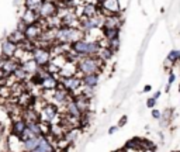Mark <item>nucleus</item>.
<instances>
[{
    "label": "nucleus",
    "mask_w": 180,
    "mask_h": 152,
    "mask_svg": "<svg viewBox=\"0 0 180 152\" xmlns=\"http://www.w3.org/2000/svg\"><path fill=\"white\" fill-rule=\"evenodd\" d=\"M83 34L85 31L82 28L77 27H69V25H61L56 31V41L55 42H61V44H68V45H72L73 42L79 40H83Z\"/></svg>",
    "instance_id": "nucleus-1"
},
{
    "label": "nucleus",
    "mask_w": 180,
    "mask_h": 152,
    "mask_svg": "<svg viewBox=\"0 0 180 152\" xmlns=\"http://www.w3.org/2000/svg\"><path fill=\"white\" fill-rule=\"evenodd\" d=\"M103 59L94 55V56H85L76 62L77 72L82 75H90V73H100L103 69Z\"/></svg>",
    "instance_id": "nucleus-2"
},
{
    "label": "nucleus",
    "mask_w": 180,
    "mask_h": 152,
    "mask_svg": "<svg viewBox=\"0 0 180 152\" xmlns=\"http://www.w3.org/2000/svg\"><path fill=\"white\" fill-rule=\"evenodd\" d=\"M101 44L99 41H86V40H79L70 45V49L76 52L79 56H94L99 55L101 51Z\"/></svg>",
    "instance_id": "nucleus-3"
},
{
    "label": "nucleus",
    "mask_w": 180,
    "mask_h": 152,
    "mask_svg": "<svg viewBox=\"0 0 180 152\" xmlns=\"http://www.w3.org/2000/svg\"><path fill=\"white\" fill-rule=\"evenodd\" d=\"M31 56L35 59V62L41 68H44L51 62V49L42 48V47H35V49L31 52Z\"/></svg>",
    "instance_id": "nucleus-4"
},
{
    "label": "nucleus",
    "mask_w": 180,
    "mask_h": 152,
    "mask_svg": "<svg viewBox=\"0 0 180 152\" xmlns=\"http://www.w3.org/2000/svg\"><path fill=\"white\" fill-rule=\"evenodd\" d=\"M101 6V16L107 17L111 14H120L121 13V6L120 0H103L100 3Z\"/></svg>",
    "instance_id": "nucleus-5"
},
{
    "label": "nucleus",
    "mask_w": 180,
    "mask_h": 152,
    "mask_svg": "<svg viewBox=\"0 0 180 152\" xmlns=\"http://www.w3.org/2000/svg\"><path fill=\"white\" fill-rule=\"evenodd\" d=\"M44 31L45 30H44L42 24L38 21V23H34V24L27 25V28L24 30V34H25V38H27V40H30V41L34 42V41L41 40Z\"/></svg>",
    "instance_id": "nucleus-6"
},
{
    "label": "nucleus",
    "mask_w": 180,
    "mask_h": 152,
    "mask_svg": "<svg viewBox=\"0 0 180 152\" xmlns=\"http://www.w3.org/2000/svg\"><path fill=\"white\" fill-rule=\"evenodd\" d=\"M58 9H59V6L55 2H52V0H44V3L41 6L38 14L41 16V18H49L52 16L58 14Z\"/></svg>",
    "instance_id": "nucleus-7"
},
{
    "label": "nucleus",
    "mask_w": 180,
    "mask_h": 152,
    "mask_svg": "<svg viewBox=\"0 0 180 152\" xmlns=\"http://www.w3.org/2000/svg\"><path fill=\"white\" fill-rule=\"evenodd\" d=\"M62 83L65 85L66 90L69 93L73 94V92L79 90L80 87L83 86L82 78H77V76H70V78H62Z\"/></svg>",
    "instance_id": "nucleus-8"
},
{
    "label": "nucleus",
    "mask_w": 180,
    "mask_h": 152,
    "mask_svg": "<svg viewBox=\"0 0 180 152\" xmlns=\"http://www.w3.org/2000/svg\"><path fill=\"white\" fill-rule=\"evenodd\" d=\"M58 116V109L55 104H45L41 111V120L45 123H52Z\"/></svg>",
    "instance_id": "nucleus-9"
},
{
    "label": "nucleus",
    "mask_w": 180,
    "mask_h": 152,
    "mask_svg": "<svg viewBox=\"0 0 180 152\" xmlns=\"http://www.w3.org/2000/svg\"><path fill=\"white\" fill-rule=\"evenodd\" d=\"M17 51H19V45L11 42L9 38L2 42V55L6 56V58H14Z\"/></svg>",
    "instance_id": "nucleus-10"
},
{
    "label": "nucleus",
    "mask_w": 180,
    "mask_h": 152,
    "mask_svg": "<svg viewBox=\"0 0 180 152\" xmlns=\"http://www.w3.org/2000/svg\"><path fill=\"white\" fill-rule=\"evenodd\" d=\"M121 25H122V17H121V13H120V14H111L104 17L103 27L101 28H121Z\"/></svg>",
    "instance_id": "nucleus-11"
},
{
    "label": "nucleus",
    "mask_w": 180,
    "mask_h": 152,
    "mask_svg": "<svg viewBox=\"0 0 180 152\" xmlns=\"http://www.w3.org/2000/svg\"><path fill=\"white\" fill-rule=\"evenodd\" d=\"M25 130H27V121L24 118H19V120H15L11 125V135L17 138H21L23 134L25 132Z\"/></svg>",
    "instance_id": "nucleus-12"
},
{
    "label": "nucleus",
    "mask_w": 180,
    "mask_h": 152,
    "mask_svg": "<svg viewBox=\"0 0 180 152\" xmlns=\"http://www.w3.org/2000/svg\"><path fill=\"white\" fill-rule=\"evenodd\" d=\"M33 152H55V148L51 144V141L46 138V135H41L40 137V142L35 146Z\"/></svg>",
    "instance_id": "nucleus-13"
},
{
    "label": "nucleus",
    "mask_w": 180,
    "mask_h": 152,
    "mask_svg": "<svg viewBox=\"0 0 180 152\" xmlns=\"http://www.w3.org/2000/svg\"><path fill=\"white\" fill-rule=\"evenodd\" d=\"M20 65H21V62L17 61V58H7L6 62H4V65H3V70H4L7 78H9L10 75H13Z\"/></svg>",
    "instance_id": "nucleus-14"
},
{
    "label": "nucleus",
    "mask_w": 180,
    "mask_h": 152,
    "mask_svg": "<svg viewBox=\"0 0 180 152\" xmlns=\"http://www.w3.org/2000/svg\"><path fill=\"white\" fill-rule=\"evenodd\" d=\"M180 62V49H172L165 59V68H172Z\"/></svg>",
    "instance_id": "nucleus-15"
},
{
    "label": "nucleus",
    "mask_w": 180,
    "mask_h": 152,
    "mask_svg": "<svg viewBox=\"0 0 180 152\" xmlns=\"http://www.w3.org/2000/svg\"><path fill=\"white\" fill-rule=\"evenodd\" d=\"M66 113H68V116L73 117V118H80V116L83 114V113L80 111L79 106L76 104V101H75L73 99L68 101V104H66Z\"/></svg>",
    "instance_id": "nucleus-16"
},
{
    "label": "nucleus",
    "mask_w": 180,
    "mask_h": 152,
    "mask_svg": "<svg viewBox=\"0 0 180 152\" xmlns=\"http://www.w3.org/2000/svg\"><path fill=\"white\" fill-rule=\"evenodd\" d=\"M100 80V75L99 73H90V75H83L82 82L83 86H89V87H96Z\"/></svg>",
    "instance_id": "nucleus-17"
},
{
    "label": "nucleus",
    "mask_w": 180,
    "mask_h": 152,
    "mask_svg": "<svg viewBox=\"0 0 180 152\" xmlns=\"http://www.w3.org/2000/svg\"><path fill=\"white\" fill-rule=\"evenodd\" d=\"M21 66L27 70V73H33V75L35 72H38V70H40V68H41L40 65L35 62V59H34L33 56H31V58H28V59H24V61L21 62Z\"/></svg>",
    "instance_id": "nucleus-18"
},
{
    "label": "nucleus",
    "mask_w": 180,
    "mask_h": 152,
    "mask_svg": "<svg viewBox=\"0 0 180 152\" xmlns=\"http://www.w3.org/2000/svg\"><path fill=\"white\" fill-rule=\"evenodd\" d=\"M40 18H41V16L37 11H31V10L25 9V13L23 14L21 21H24L27 25H30V24H34V23H38Z\"/></svg>",
    "instance_id": "nucleus-19"
},
{
    "label": "nucleus",
    "mask_w": 180,
    "mask_h": 152,
    "mask_svg": "<svg viewBox=\"0 0 180 152\" xmlns=\"http://www.w3.org/2000/svg\"><path fill=\"white\" fill-rule=\"evenodd\" d=\"M9 40L11 41V42H14V44H17V45H21L23 42H24L27 38H25V34H24V31H21V30H14L11 34L9 35Z\"/></svg>",
    "instance_id": "nucleus-20"
},
{
    "label": "nucleus",
    "mask_w": 180,
    "mask_h": 152,
    "mask_svg": "<svg viewBox=\"0 0 180 152\" xmlns=\"http://www.w3.org/2000/svg\"><path fill=\"white\" fill-rule=\"evenodd\" d=\"M44 0H25L24 2V6L27 10H31V11H40L41 6H42Z\"/></svg>",
    "instance_id": "nucleus-21"
},
{
    "label": "nucleus",
    "mask_w": 180,
    "mask_h": 152,
    "mask_svg": "<svg viewBox=\"0 0 180 152\" xmlns=\"http://www.w3.org/2000/svg\"><path fill=\"white\" fill-rule=\"evenodd\" d=\"M101 33H103L104 38L108 41V40H113V38L120 37V28H101Z\"/></svg>",
    "instance_id": "nucleus-22"
},
{
    "label": "nucleus",
    "mask_w": 180,
    "mask_h": 152,
    "mask_svg": "<svg viewBox=\"0 0 180 152\" xmlns=\"http://www.w3.org/2000/svg\"><path fill=\"white\" fill-rule=\"evenodd\" d=\"M77 135H79V128L73 127V128H70V130H68L66 132H65L64 138H65V141H66V142L70 145V144H72L75 140H76Z\"/></svg>",
    "instance_id": "nucleus-23"
},
{
    "label": "nucleus",
    "mask_w": 180,
    "mask_h": 152,
    "mask_svg": "<svg viewBox=\"0 0 180 152\" xmlns=\"http://www.w3.org/2000/svg\"><path fill=\"white\" fill-rule=\"evenodd\" d=\"M114 54H116V52H114L110 47H103V48H101V51H100V54H99V56H100V58L106 62V61L113 59V55Z\"/></svg>",
    "instance_id": "nucleus-24"
},
{
    "label": "nucleus",
    "mask_w": 180,
    "mask_h": 152,
    "mask_svg": "<svg viewBox=\"0 0 180 152\" xmlns=\"http://www.w3.org/2000/svg\"><path fill=\"white\" fill-rule=\"evenodd\" d=\"M172 114H173V110L172 109H166L165 111L162 113V118L159 120L162 124V127H166V125L169 124V121L172 120Z\"/></svg>",
    "instance_id": "nucleus-25"
},
{
    "label": "nucleus",
    "mask_w": 180,
    "mask_h": 152,
    "mask_svg": "<svg viewBox=\"0 0 180 152\" xmlns=\"http://www.w3.org/2000/svg\"><path fill=\"white\" fill-rule=\"evenodd\" d=\"M27 75H28L27 70H25L24 68L21 66V65H20V66L17 68V69H15V72L13 73V76H14V78H15L17 80H24L25 78H27Z\"/></svg>",
    "instance_id": "nucleus-26"
},
{
    "label": "nucleus",
    "mask_w": 180,
    "mask_h": 152,
    "mask_svg": "<svg viewBox=\"0 0 180 152\" xmlns=\"http://www.w3.org/2000/svg\"><path fill=\"white\" fill-rule=\"evenodd\" d=\"M107 47H110L114 52H117V51H118V48H120V37L113 38V40H108V41H107Z\"/></svg>",
    "instance_id": "nucleus-27"
},
{
    "label": "nucleus",
    "mask_w": 180,
    "mask_h": 152,
    "mask_svg": "<svg viewBox=\"0 0 180 152\" xmlns=\"http://www.w3.org/2000/svg\"><path fill=\"white\" fill-rule=\"evenodd\" d=\"M174 80H176V75H174V72H169V79H168V85H166L165 87V92L168 93L169 90H170V86L174 83Z\"/></svg>",
    "instance_id": "nucleus-28"
},
{
    "label": "nucleus",
    "mask_w": 180,
    "mask_h": 152,
    "mask_svg": "<svg viewBox=\"0 0 180 152\" xmlns=\"http://www.w3.org/2000/svg\"><path fill=\"white\" fill-rule=\"evenodd\" d=\"M156 101H158V100H156L153 96H152V97H149L147 100V107H148V109H153V107L156 106Z\"/></svg>",
    "instance_id": "nucleus-29"
},
{
    "label": "nucleus",
    "mask_w": 180,
    "mask_h": 152,
    "mask_svg": "<svg viewBox=\"0 0 180 152\" xmlns=\"http://www.w3.org/2000/svg\"><path fill=\"white\" fill-rule=\"evenodd\" d=\"M152 118L160 120L162 118V113L159 111V110H156V109H152Z\"/></svg>",
    "instance_id": "nucleus-30"
},
{
    "label": "nucleus",
    "mask_w": 180,
    "mask_h": 152,
    "mask_svg": "<svg viewBox=\"0 0 180 152\" xmlns=\"http://www.w3.org/2000/svg\"><path fill=\"white\" fill-rule=\"evenodd\" d=\"M127 120H128V118H127V116H122L121 118H120V121H118V124H117V125H118V127H122V125L127 123Z\"/></svg>",
    "instance_id": "nucleus-31"
},
{
    "label": "nucleus",
    "mask_w": 180,
    "mask_h": 152,
    "mask_svg": "<svg viewBox=\"0 0 180 152\" xmlns=\"http://www.w3.org/2000/svg\"><path fill=\"white\" fill-rule=\"evenodd\" d=\"M118 128H120L118 125H113V127H110V128H108V134H110V135L114 134V132H116V131L118 130Z\"/></svg>",
    "instance_id": "nucleus-32"
},
{
    "label": "nucleus",
    "mask_w": 180,
    "mask_h": 152,
    "mask_svg": "<svg viewBox=\"0 0 180 152\" xmlns=\"http://www.w3.org/2000/svg\"><path fill=\"white\" fill-rule=\"evenodd\" d=\"M6 56H3V55H2V56H0V68H3V65H4V62H6Z\"/></svg>",
    "instance_id": "nucleus-33"
},
{
    "label": "nucleus",
    "mask_w": 180,
    "mask_h": 152,
    "mask_svg": "<svg viewBox=\"0 0 180 152\" xmlns=\"http://www.w3.org/2000/svg\"><path fill=\"white\" fill-rule=\"evenodd\" d=\"M160 94H162V92H160V90H158V92H155V93H153V97H155L156 100H158V99L160 97Z\"/></svg>",
    "instance_id": "nucleus-34"
},
{
    "label": "nucleus",
    "mask_w": 180,
    "mask_h": 152,
    "mask_svg": "<svg viewBox=\"0 0 180 152\" xmlns=\"http://www.w3.org/2000/svg\"><path fill=\"white\" fill-rule=\"evenodd\" d=\"M3 131H4V127L0 124V140H2V137H3Z\"/></svg>",
    "instance_id": "nucleus-35"
},
{
    "label": "nucleus",
    "mask_w": 180,
    "mask_h": 152,
    "mask_svg": "<svg viewBox=\"0 0 180 152\" xmlns=\"http://www.w3.org/2000/svg\"><path fill=\"white\" fill-rule=\"evenodd\" d=\"M151 89H152V87H151L149 85H147L145 87H143V92H145V93H147V92H151Z\"/></svg>",
    "instance_id": "nucleus-36"
},
{
    "label": "nucleus",
    "mask_w": 180,
    "mask_h": 152,
    "mask_svg": "<svg viewBox=\"0 0 180 152\" xmlns=\"http://www.w3.org/2000/svg\"><path fill=\"white\" fill-rule=\"evenodd\" d=\"M114 152H127V149H125V148H121V149H117V151H114Z\"/></svg>",
    "instance_id": "nucleus-37"
},
{
    "label": "nucleus",
    "mask_w": 180,
    "mask_h": 152,
    "mask_svg": "<svg viewBox=\"0 0 180 152\" xmlns=\"http://www.w3.org/2000/svg\"><path fill=\"white\" fill-rule=\"evenodd\" d=\"M142 152H156V151H155V148H152V149H145V151H142Z\"/></svg>",
    "instance_id": "nucleus-38"
},
{
    "label": "nucleus",
    "mask_w": 180,
    "mask_h": 152,
    "mask_svg": "<svg viewBox=\"0 0 180 152\" xmlns=\"http://www.w3.org/2000/svg\"><path fill=\"white\" fill-rule=\"evenodd\" d=\"M65 3H69V2H73V0H64Z\"/></svg>",
    "instance_id": "nucleus-39"
},
{
    "label": "nucleus",
    "mask_w": 180,
    "mask_h": 152,
    "mask_svg": "<svg viewBox=\"0 0 180 152\" xmlns=\"http://www.w3.org/2000/svg\"><path fill=\"white\" fill-rule=\"evenodd\" d=\"M94 2H97V3H101V2H103V0H94Z\"/></svg>",
    "instance_id": "nucleus-40"
},
{
    "label": "nucleus",
    "mask_w": 180,
    "mask_h": 152,
    "mask_svg": "<svg viewBox=\"0 0 180 152\" xmlns=\"http://www.w3.org/2000/svg\"><path fill=\"white\" fill-rule=\"evenodd\" d=\"M177 89H179V93H180V85H179V87H177Z\"/></svg>",
    "instance_id": "nucleus-41"
}]
</instances>
